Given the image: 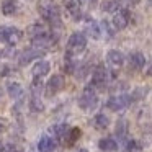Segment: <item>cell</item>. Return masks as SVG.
Masks as SVG:
<instances>
[{
    "instance_id": "13",
    "label": "cell",
    "mask_w": 152,
    "mask_h": 152,
    "mask_svg": "<svg viewBox=\"0 0 152 152\" xmlns=\"http://www.w3.org/2000/svg\"><path fill=\"white\" fill-rule=\"evenodd\" d=\"M7 90H8V95H10L13 100H20L21 96H23V93H25L23 87H21L18 82H8L7 83Z\"/></svg>"
},
{
    "instance_id": "28",
    "label": "cell",
    "mask_w": 152,
    "mask_h": 152,
    "mask_svg": "<svg viewBox=\"0 0 152 152\" xmlns=\"http://www.w3.org/2000/svg\"><path fill=\"white\" fill-rule=\"evenodd\" d=\"M151 4H152V0H151Z\"/></svg>"
},
{
    "instance_id": "25",
    "label": "cell",
    "mask_w": 152,
    "mask_h": 152,
    "mask_svg": "<svg viewBox=\"0 0 152 152\" xmlns=\"http://www.w3.org/2000/svg\"><path fill=\"white\" fill-rule=\"evenodd\" d=\"M149 75H151V77H152V66H151V67H149Z\"/></svg>"
},
{
    "instance_id": "17",
    "label": "cell",
    "mask_w": 152,
    "mask_h": 152,
    "mask_svg": "<svg viewBox=\"0 0 152 152\" xmlns=\"http://www.w3.org/2000/svg\"><path fill=\"white\" fill-rule=\"evenodd\" d=\"M66 8L70 15H72L74 20H80L82 18V10H80V5L79 2H74V0H69L66 4Z\"/></svg>"
},
{
    "instance_id": "9",
    "label": "cell",
    "mask_w": 152,
    "mask_h": 152,
    "mask_svg": "<svg viewBox=\"0 0 152 152\" xmlns=\"http://www.w3.org/2000/svg\"><path fill=\"white\" fill-rule=\"evenodd\" d=\"M44 54L43 49H38V48H28L26 51H23V53L20 54V57H18V61H20L21 66H25V64L31 62L33 59H36V57H41Z\"/></svg>"
},
{
    "instance_id": "5",
    "label": "cell",
    "mask_w": 152,
    "mask_h": 152,
    "mask_svg": "<svg viewBox=\"0 0 152 152\" xmlns=\"http://www.w3.org/2000/svg\"><path fill=\"white\" fill-rule=\"evenodd\" d=\"M108 80H110V72L106 70V67L105 66H98L92 74V83H90V85L103 90L106 87V83H108Z\"/></svg>"
},
{
    "instance_id": "15",
    "label": "cell",
    "mask_w": 152,
    "mask_h": 152,
    "mask_svg": "<svg viewBox=\"0 0 152 152\" xmlns=\"http://www.w3.org/2000/svg\"><path fill=\"white\" fill-rule=\"evenodd\" d=\"M85 31L88 33V36L93 38V39H98L100 34H102V28H100V25L96 23V21H93V20H87Z\"/></svg>"
},
{
    "instance_id": "22",
    "label": "cell",
    "mask_w": 152,
    "mask_h": 152,
    "mask_svg": "<svg viewBox=\"0 0 152 152\" xmlns=\"http://www.w3.org/2000/svg\"><path fill=\"white\" fill-rule=\"evenodd\" d=\"M102 8L105 12H118L119 5H118V2H105V4L102 5Z\"/></svg>"
},
{
    "instance_id": "3",
    "label": "cell",
    "mask_w": 152,
    "mask_h": 152,
    "mask_svg": "<svg viewBox=\"0 0 152 152\" xmlns=\"http://www.w3.org/2000/svg\"><path fill=\"white\" fill-rule=\"evenodd\" d=\"M87 48V38L83 33H79V31H75V33L70 34L69 41H67V54H70V56H77V54L83 53Z\"/></svg>"
},
{
    "instance_id": "1",
    "label": "cell",
    "mask_w": 152,
    "mask_h": 152,
    "mask_svg": "<svg viewBox=\"0 0 152 152\" xmlns=\"http://www.w3.org/2000/svg\"><path fill=\"white\" fill-rule=\"evenodd\" d=\"M38 10H39V15L53 28L54 26L61 28V25H62L61 23V12H59V7H57L54 2H51V0H43L39 4V7H38Z\"/></svg>"
},
{
    "instance_id": "24",
    "label": "cell",
    "mask_w": 152,
    "mask_h": 152,
    "mask_svg": "<svg viewBox=\"0 0 152 152\" xmlns=\"http://www.w3.org/2000/svg\"><path fill=\"white\" fill-rule=\"evenodd\" d=\"M126 4H136V2H137V0H124Z\"/></svg>"
},
{
    "instance_id": "23",
    "label": "cell",
    "mask_w": 152,
    "mask_h": 152,
    "mask_svg": "<svg viewBox=\"0 0 152 152\" xmlns=\"http://www.w3.org/2000/svg\"><path fill=\"white\" fill-rule=\"evenodd\" d=\"M126 147H128L129 152H137L139 151V144L134 141V139H131V141L128 142V145H126Z\"/></svg>"
},
{
    "instance_id": "19",
    "label": "cell",
    "mask_w": 152,
    "mask_h": 152,
    "mask_svg": "<svg viewBox=\"0 0 152 152\" xmlns=\"http://www.w3.org/2000/svg\"><path fill=\"white\" fill-rule=\"evenodd\" d=\"M2 12L5 15H13L17 12V0H5L2 5Z\"/></svg>"
},
{
    "instance_id": "4",
    "label": "cell",
    "mask_w": 152,
    "mask_h": 152,
    "mask_svg": "<svg viewBox=\"0 0 152 152\" xmlns=\"http://www.w3.org/2000/svg\"><path fill=\"white\" fill-rule=\"evenodd\" d=\"M23 38V33H21L18 28H13V26H2L0 28V41L8 46H15L18 44Z\"/></svg>"
},
{
    "instance_id": "10",
    "label": "cell",
    "mask_w": 152,
    "mask_h": 152,
    "mask_svg": "<svg viewBox=\"0 0 152 152\" xmlns=\"http://www.w3.org/2000/svg\"><path fill=\"white\" fill-rule=\"evenodd\" d=\"M106 61H108V64L111 67L118 69V67H121L123 62H124V56H123V53H119V51L111 49V51H108V54H106Z\"/></svg>"
},
{
    "instance_id": "8",
    "label": "cell",
    "mask_w": 152,
    "mask_h": 152,
    "mask_svg": "<svg viewBox=\"0 0 152 152\" xmlns=\"http://www.w3.org/2000/svg\"><path fill=\"white\" fill-rule=\"evenodd\" d=\"M129 23V12L126 8H119L118 12H115L113 15V25L116 30H124Z\"/></svg>"
},
{
    "instance_id": "12",
    "label": "cell",
    "mask_w": 152,
    "mask_h": 152,
    "mask_svg": "<svg viewBox=\"0 0 152 152\" xmlns=\"http://www.w3.org/2000/svg\"><path fill=\"white\" fill-rule=\"evenodd\" d=\"M145 64V57L142 53H132L129 56V67L134 70H141Z\"/></svg>"
},
{
    "instance_id": "16",
    "label": "cell",
    "mask_w": 152,
    "mask_h": 152,
    "mask_svg": "<svg viewBox=\"0 0 152 152\" xmlns=\"http://www.w3.org/2000/svg\"><path fill=\"white\" fill-rule=\"evenodd\" d=\"M98 147L102 149L103 152H115L116 149H118V142L113 137H103V139H100Z\"/></svg>"
},
{
    "instance_id": "7",
    "label": "cell",
    "mask_w": 152,
    "mask_h": 152,
    "mask_svg": "<svg viewBox=\"0 0 152 152\" xmlns=\"http://www.w3.org/2000/svg\"><path fill=\"white\" fill-rule=\"evenodd\" d=\"M62 87H64V77L59 75V74L53 75L49 79V82H48V85H46V96H49V98L54 96Z\"/></svg>"
},
{
    "instance_id": "6",
    "label": "cell",
    "mask_w": 152,
    "mask_h": 152,
    "mask_svg": "<svg viewBox=\"0 0 152 152\" xmlns=\"http://www.w3.org/2000/svg\"><path fill=\"white\" fill-rule=\"evenodd\" d=\"M131 102H132V96L123 93V95H115V96H111V98H108L106 106H108L110 110H113V111H119V110L128 108Z\"/></svg>"
},
{
    "instance_id": "26",
    "label": "cell",
    "mask_w": 152,
    "mask_h": 152,
    "mask_svg": "<svg viewBox=\"0 0 152 152\" xmlns=\"http://www.w3.org/2000/svg\"><path fill=\"white\" fill-rule=\"evenodd\" d=\"M79 152H87V151H83V149H82V151H79Z\"/></svg>"
},
{
    "instance_id": "21",
    "label": "cell",
    "mask_w": 152,
    "mask_h": 152,
    "mask_svg": "<svg viewBox=\"0 0 152 152\" xmlns=\"http://www.w3.org/2000/svg\"><path fill=\"white\" fill-rule=\"evenodd\" d=\"M79 136H80V129H77V128H74V129H70V132L69 134H67V139H69V141H67V144H74V142L77 141V139H79Z\"/></svg>"
},
{
    "instance_id": "2",
    "label": "cell",
    "mask_w": 152,
    "mask_h": 152,
    "mask_svg": "<svg viewBox=\"0 0 152 152\" xmlns=\"http://www.w3.org/2000/svg\"><path fill=\"white\" fill-rule=\"evenodd\" d=\"M96 105H98V96H96L95 87L93 85L85 87V90L82 92V95L79 98V106L85 111H92V110L96 108Z\"/></svg>"
},
{
    "instance_id": "27",
    "label": "cell",
    "mask_w": 152,
    "mask_h": 152,
    "mask_svg": "<svg viewBox=\"0 0 152 152\" xmlns=\"http://www.w3.org/2000/svg\"><path fill=\"white\" fill-rule=\"evenodd\" d=\"M0 131H2V124H0Z\"/></svg>"
},
{
    "instance_id": "20",
    "label": "cell",
    "mask_w": 152,
    "mask_h": 152,
    "mask_svg": "<svg viewBox=\"0 0 152 152\" xmlns=\"http://www.w3.org/2000/svg\"><path fill=\"white\" fill-rule=\"evenodd\" d=\"M126 134H128V123H126V119H119L116 124V136L119 139H124Z\"/></svg>"
},
{
    "instance_id": "18",
    "label": "cell",
    "mask_w": 152,
    "mask_h": 152,
    "mask_svg": "<svg viewBox=\"0 0 152 152\" xmlns=\"http://www.w3.org/2000/svg\"><path fill=\"white\" fill-rule=\"evenodd\" d=\"M110 124V118L106 115H103V113H98V115L95 116V126L98 129H106Z\"/></svg>"
},
{
    "instance_id": "11",
    "label": "cell",
    "mask_w": 152,
    "mask_h": 152,
    "mask_svg": "<svg viewBox=\"0 0 152 152\" xmlns=\"http://www.w3.org/2000/svg\"><path fill=\"white\" fill-rule=\"evenodd\" d=\"M49 69H51V66H49L48 61H38L33 66V70H31V72H33L34 79H41V77H44L46 74H49Z\"/></svg>"
},
{
    "instance_id": "14",
    "label": "cell",
    "mask_w": 152,
    "mask_h": 152,
    "mask_svg": "<svg viewBox=\"0 0 152 152\" xmlns=\"http://www.w3.org/2000/svg\"><path fill=\"white\" fill-rule=\"evenodd\" d=\"M54 147H56V142L49 136H43L39 139V142H38V151L39 152H51Z\"/></svg>"
}]
</instances>
